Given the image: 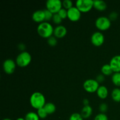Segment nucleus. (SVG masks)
<instances>
[{
	"label": "nucleus",
	"mask_w": 120,
	"mask_h": 120,
	"mask_svg": "<svg viewBox=\"0 0 120 120\" xmlns=\"http://www.w3.org/2000/svg\"><path fill=\"white\" fill-rule=\"evenodd\" d=\"M29 101L31 106L37 110L43 108L46 103L44 95L42 93L38 91L34 93L31 95Z\"/></svg>",
	"instance_id": "f257e3e1"
},
{
	"label": "nucleus",
	"mask_w": 120,
	"mask_h": 120,
	"mask_svg": "<svg viewBox=\"0 0 120 120\" xmlns=\"http://www.w3.org/2000/svg\"><path fill=\"white\" fill-rule=\"evenodd\" d=\"M38 34L40 36L45 39H48L52 36L54 28L50 23L48 22H43L39 23L37 28Z\"/></svg>",
	"instance_id": "f03ea898"
},
{
	"label": "nucleus",
	"mask_w": 120,
	"mask_h": 120,
	"mask_svg": "<svg viewBox=\"0 0 120 120\" xmlns=\"http://www.w3.org/2000/svg\"><path fill=\"white\" fill-rule=\"evenodd\" d=\"M32 56L28 52L23 51L20 53L16 58V63L21 68H25L30 63Z\"/></svg>",
	"instance_id": "7ed1b4c3"
},
{
	"label": "nucleus",
	"mask_w": 120,
	"mask_h": 120,
	"mask_svg": "<svg viewBox=\"0 0 120 120\" xmlns=\"http://www.w3.org/2000/svg\"><path fill=\"white\" fill-rule=\"evenodd\" d=\"M93 0H78L76 2V7L81 12H88L93 8Z\"/></svg>",
	"instance_id": "20e7f679"
},
{
	"label": "nucleus",
	"mask_w": 120,
	"mask_h": 120,
	"mask_svg": "<svg viewBox=\"0 0 120 120\" xmlns=\"http://www.w3.org/2000/svg\"><path fill=\"white\" fill-rule=\"evenodd\" d=\"M111 21L106 16H100L96 19L95 25L100 30L104 31L108 30L111 26Z\"/></svg>",
	"instance_id": "39448f33"
},
{
	"label": "nucleus",
	"mask_w": 120,
	"mask_h": 120,
	"mask_svg": "<svg viewBox=\"0 0 120 120\" xmlns=\"http://www.w3.org/2000/svg\"><path fill=\"white\" fill-rule=\"evenodd\" d=\"M46 9L52 14H57L62 8V2L60 0H48L46 3Z\"/></svg>",
	"instance_id": "423d86ee"
},
{
	"label": "nucleus",
	"mask_w": 120,
	"mask_h": 120,
	"mask_svg": "<svg viewBox=\"0 0 120 120\" xmlns=\"http://www.w3.org/2000/svg\"><path fill=\"white\" fill-rule=\"evenodd\" d=\"M99 87V83L96 80L87 79L83 83L84 90L90 93L96 92Z\"/></svg>",
	"instance_id": "0eeeda50"
},
{
	"label": "nucleus",
	"mask_w": 120,
	"mask_h": 120,
	"mask_svg": "<svg viewBox=\"0 0 120 120\" xmlns=\"http://www.w3.org/2000/svg\"><path fill=\"white\" fill-rule=\"evenodd\" d=\"M91 42L95 46H100L104 42V35L100 32H96L91 36Z\"/></svg>",
	"instance_id": "6e6552de"
},
{
	"label": "nucleus",
	"mask_w": 120,
	"mask_h": 120,
	"mask_svg": "<svg viewBox=\"0 0 120 120\" xmlns=\"http://www.w3.org/2000/svg\"><path fill=\"white\" fill-rule=\"evenodd\" d=\"M81 13L76 7H73L68 10V18L72 22H77L80 19Z\"/></svg>",
	"instance_id": "1a4fd4ad"
},
{
	"label": "nucleus",
	"mask_w": 120,
	"mask_h": 120,
	"mask_svg": "<svg viewBox=\"0 0 120 120\" xmlns=\"http://www.w3.org/2000/svg\"><path fill=\"white\" fill-rule=\"evenodd\" d=\"M16 63L12 59H8L5 60L3 63V69L8 75H11L15 71Z\"/></svg>",
	"instance_id": "9d476101"
},
{
	"label": "nucleus",
	"mask_w": 120,
	"mask_h": 120,
	"mask_svg": "<svg viewBox=\"0 0 120 120\" xmlns=\"http://www.w3.org/2000/svg\"><path fill=\"white\" fill-rule=\"evenodd\" d=\"M109 64L114 73L120 72V55H116L110 60Z\"/></svg>",
	"instance_id": "9b49d317"
},
{
	"label": "nucleus",
	"mask_w": 120,
	"mask_h": 120,
	"mask_svg": "<svg viewBox=\"0 0 120 120\" xmlns=\"http://www.w3.org/2000/svg\"><path fill=\"white\" fill-rule=\"evenodd\" d=\"M67 32V29L63 25H57L56 28L54 29L53 35L56 38L60 39L63 38L64 36L66 35Z\"/></svg>",
	"instance_id": "f8f14e48"
},
{
	"label": "nucleus",
	"mask_w": 120,
	"mask_h": 120,
	"mask_svg": "<svg viewBox=\"0 0 120 120\" xmlns=\"http://www.w3.org/2000/svg\"><path fill=\"white\" fill-rule=\"evenodd\" d=\"M33 21L37 23H42L45 21V15L44 10H38L34 12L32 16Z\"/></svg>",
	"instance_id": "ddd939ff"
},
{
	"label": "nucleus",
	"mask_w": 120,
	"mask_h": 120,
	"mask_svg": "<svg viewBox=\"0 0 120 120\" xmlns=\"http://www.w3.org/2000/svg\"><path fill=\"white\" fill-rule=\"evenodd\" d=\"M96 93H97V96L102 100L105 99L109 95V91H108L107 88L104 86H100Z\"/></svg>",
	"instance_id": "4468645a"
},
{
	"label": "nucleus",
	"mask_w": 120,
	"mask_h": 120,
	"mask_svg": "<svg viewBox=\"0 0 120 120\" xmlns=\"http://www.w3.org/2000/svg\"><path fill=\"white\" fill-rule=\"evenodd\" d=\"M93 113V109L90 105L84 106L81 111V116L84 119H87Z\"/></svg>",
	"instance_id": "2eb2a0df"
},
{
	"label": "nucleus",
	"mask_w": 120,
	"mask_h": 120,
	"mask_svg": "<svg viewBox=\"0 0 120 120\" xmlns=\"http://www.w3.org/2000/svg\"><path fill=\"white\" fill-rule=\"evenodd\" d=\"M93 7L97 11H104L107 9V4L103 1L100 0H96L94 1Z\"/></svg>",
	"instance_id": "dca6fc26"
},
{
	"label": "nucleus",
	"mask_w": 120,
	"mask_h": 120,
	"mask_svg": "<svg viewBox=\"0 0 120 120\" xmlns=\"http://www.w3.org/2000/svg\"><path fill=\"white\" fill-rule=\"evenodd\" d=\"M44 109L45 110V111H46V112L48 113V114H52L54 112L56 111V105L52 103H46L45 106L43 107Z\"/></svg>",
	"instance_id": "f3484780"
},
{
	"label": "nucleus",
	"mask_w": 120,
	"mask_h": 120,
	"mask_svg": "<svg viewBox=\"0 0 120 120\" xmlns=\"http://www.w3.org/2000/svg\"><path fill=\"white\" fill-rule=\"evenodd\" d=\"M101 71L102 74L104 76H110L112 75L113 73V71L109 64H104L101 69Z\"/></svg>",
	"instance_id": "a211bd4d"
},
{
	"label": "nucleus",
	"mask_w": 120,
	"mask_h": 120,
	"mask_svg": "<svg viewBox=\"0 0 120 120\" xmlns=\"http://www.w3.org/2000/svg\"><path fill=\"white\" fill-rule=\"evenodd\" d=\"M111 97L114 101L120 102V89L115 88L111 92Z\"/></svg>",
	"instance_id": "6ab92c4d"
},
{
	"label": "nucleus",
	"mask_w": 120,
	"mask_h": 120,
	"mask_svg": "<svg viewBox=\"0 0 120 120\" xmlns=\"http://www.w3.org/2000/svg\"><path fill=\"white\" fill-rule=\"evenodd\" d=\"M111 80L115 86L117 87H120V72L114 73L112 75Z\"/></svg>",
	"instance_id": "aec40b11"
},
{
	"label": "nucleus",
	"mask_w": 120,
	"mask_h": 120,
	"mask_svg": "<svg viewBox=\"0 0 120 120\" xmlns=\"http://www.w3.org/2000/svg\"><path fill=\"white\" fill-rule=\"evenodd\" d=\"M40 118L39 117L37 113L34 112H29L26 114L25 120H39Z\"/></svg>",
	"instance_id": "412c9836"
},
{
	"label": "nucleus",
	"mask_w": 120,
	"mask_h": 120,
	"mask_svg": "<svg viewBox=\"0 0 120 120\" xmlns=\"http://www.w3.org/2000/svg\"><path fill=\"white\" fill-rule=\"evenodd\" d=\"M37 114L38 115L39 117L41 119H45L48 116V113L46 112V111H45V110L44 109V108H41V109H39L37 110Z\"/></svg>",
	"instance_id": "4be33fe9"
},
{
	"label": "nucleus",
	"mask_w": 120,
	"mask_h": 120,
	"mask_svg": "<svg viewBox=\"0 0 120 120\" xmlns=\"http://www.w3.org/2000/svg\"><path fill=\"white\" fill-rule=\"evenodd\" d=\"M62 20L63 19H62V18L59 16L58 14H53V16L52 18V21L54 23L60 25L61 22H62Z\"/></svg>",
	"instance_id": "5701e85b"
},
{
	"label": "nucleus",
	"mask_w": 120,
	"mask_h": 120,
	"mask_svg": "<svg viewBox=\"0 0 120 120\" xmlns=\"http://www.w3.org/2000/svg\"><path fill=\"white\" fill-rule=\"evenodd\" d=\"M62 5H63V8L68 10L73 7V2L70 0H64L62 2Z\"/></svg>",
	"instance_id": "b1692460"
},
{
	"label": "nucleus",
	"mask_w": 120,
	"mask_h": 120,
	"mask_svg": "<svg viewBox=\"0 0 120 120\" xmlns=\"http://www.w3.org/2000/svg\"><path fill=\"white\" fill-rule=\"evenodd\" d=\"M57 41L55 36H51L48 39V43L49 46L52 47H54L57 45Z\"/></svg>",
	"instance_id": "393cba45"
},
{
	"label": "nucleus",
	"mask_w": 120,
	"mask_h": 120,
	"mask_svg": "<svg viewBox=\"0 0 120 120\" xmlns=\"http://www.w3.org/2000/svg\"><path fill=\"white\" fill-rule=\"evenodd\" d=\"M83 119L84 118L82 117L80 114L78 112H75L70 116L69 120H83Z\"/></svg>",
	"instance_id": "a878e982"
},
{
	"label": "nucleus",
	"mask_w": 120,
	"mask_h": 120,
	"mask_svg": "<svg viewBox=\"0 0 120 120\" xmlns=\"http://www.w3.org/2000/svg\"><path fill=\"white\" fill-rule=\"evenodd\" d=\"M57 14L59 15V16L62 18V19H64L66 18H68V10H66L64 8H62L59 11Z\"/></svg>",
	"instance_id": "bb28decb"
},
{
	"label": "nucleus",
	"mask_w": 120,
	"mask_h": 120,
	"mask_svg": "<svg viewBox=\"0 0 120 120\" xmlns=\"http://www.w3.org/2000/svg\"><path fill=\"white\" fill-rule=\"evenodd\" d=\"M45 22L46 21H49L51 19H52L53 16V14L49 11L48 9H45Z\"/></svg>",
	"instance_id": "cd10ccee"
},
{
	"label": "nucleus",
	"mask_w": 120,
	"mask_h": 120,
	"mask_svg": "<svg viewBox=\"0 0 120 120\" xmlns=\"http://www.w3.org/2000/svg\"><path fill=\"white\" fill-rule=\"evenodd\" d=\"M94 120H109L107 116L104 113H100L94 117Z\"/></svg>",
	"instance_id": "c85d7f7f"
},
{
	"label": "nucleus",
	"mask_w": 120,
	"mask_h": 120,
	"mask_svg": "<svg viewBox=\"0 0 120 120\" xmlns=\"http://www.w3.org/2000/svg\"><path fill=\"white\" fill-rule=\"evenodd\" d=\"M99 110L101 113H104L106 112L108 110V105L105 103H101L99 106Z\"/></svg>",
	"instance_id": "c756f323"
},
{
	"label": "nucleus",
	"mask_w": 120,
	"mask_h": 120,
	"mask_svg": "<svg viewBox=\"0 0 120 120\" xmlns=\"http://www.w3.org/2000/svg\"><path fill=\"white\" fill-rule=\"evenodd\" d=\"M118 13L116 12H112L110 13V15H109V19L110 21H115L118 18Z\"/></svg>",
	"instance_id": "7c9ffc66"
},
{
	"label": "nucleus",
	"mask_w": 120,
	"mask_h": 120,
	"mask_svg": "<svg viewBox=\"0 0 120 120\" xmlns=\"http://www.w3.org/2000/svg\"><path fill=\"white\" fill-rule=\"evenodd\" d=\"M105 79V77H104V75H103V74H100V75H98L96 77V80L98 82V83H102L104 81Z\"/></svg>",
	"instance_id": "2f4dec72"
},
{
	"label": "nucleus",
	"mask_w": 120,
	"mask_h": 120,
	"mask_svg": "<svg viewBox=\"0 0 120 120\" xmlns=\"http://www.w3.org/2000/svg\"><path fill=\"white\" fill-rule=\"evenodd\" d=\"M18 49L20 50H21V51L23 52L25 49V45L24 44H23V43H20L18 45Z\"/></svg>",
	"instance_id": "473e14b6"
},
{
	"label": "nucleus",
	"mask_w": 120,
	"mask_h": 120,
	"mask_svg": "<svg viewBox=\"0 0 120 120\" xmlns=\"http://www.w3.org/2000/svg\"><path fill=\"white\" fill-rule=\"evenodd\" d=\"M83 103L84 104V106H87L89 105V100L87 98H84L83 100Z\"/></svg>",
	"instance_id": "72a5a7b5"
},
{
	"label": "nucleus",
	"mask_w": 120,
	"mask_h": 120,
	"mask_svg": "<svg viewBox=\"0 0 120 120\" xmlns=\"http://www.w3.org/2000/svg\"><path fill=\"white\" fill-rule=\"evenodd\" d=\"M16 120H25V118H22V117H19V118H17Z\"/></svg>",
	"instance_id": "f704fd0d"
},
{
	"label": "nucleus",
	"mask_w": 120,
	"mask_h": 120,
	"mask_svg": "<svg viewBox=\"0 0 120 120\" xmlns=\"http://www.w3.org/2000/svg\"><path fill=\"white\" fill-rule=\"evenodd\" d=\"M2 120H12L9 119V118H4V119H3Z\"/></svg>",
	"instance_id": "c9c22d12"
}]
</instances>
